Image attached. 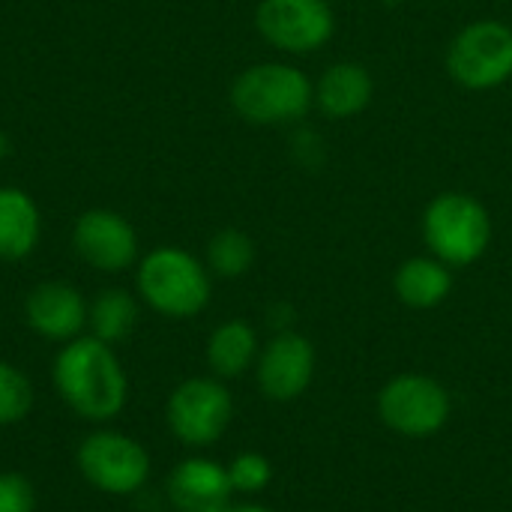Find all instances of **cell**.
<instances>
[{"label":"cell","instance_id":"cell-1","mask_svg":"<svg viewBox=\"0 0 512 512\" xmlns=\"http://www.w3.org/2000/svg\"><path fill=\"white\" fill-rule=\"evenodd\" d=\"M60 402L87 423L114 420L129 402V378L114 345L96 336L66 342L51 366Z\"/></svg>","mask_w":512,"mask_h":512},{"label":"cell","instance_id":"cell-2","mask_svg":"<svg viewBox=\"0 0 512 512\" xmlns=\"http://www.w3.org/2000/svg\"><path fill=\"white\" fill-rule=\"evenodd\" d=\"M315 105V84L291 63L267 60L243 69L231 84V108L252 126L297 123Z\"/></svg>","mask_w":512,"mask_h":512},{"label":"cell","instance_id":"cell-3","mask_svg":"<svg viewBox=\"0 0 512 512\" xmlns=\"http://www.w3.org/2000/svg\"><path fill=\"white\" fill-rule=\"evenodd\" d=\"M138 297L165 318H195L207 309L213 282L204 261L180 246H159L138 261Z\"/></svg>","mask_w":512,"mask_h":512},{"label":"cell","instance_id":"cell-4","mask_svg":"<svg viewBox=\"0 0 512 512\" xmlns=\"http://www.w3.org/2000/svg\"><path fill=\"white\" fill-rule=\"evenodd\" d=\"M423 240L450 270L471 267L492 246V216L468 192H441L423 210Z\"/></svg>","mask_w":512,"mask_h":512},{"label":"cell","instance_id":"cell-5","mask_svg":"<svg viewBox=\"0 0 512 512\" xmlns=\"http://www.w3.org/2000/svg\"><path fill=\"white\" fill-rule=\"evenodd\" d=\"M447 72L465 90H495L512 78V27L498 18L465 24L447 48Z\"/></svg>","mask_w":512,"mask_h":512},{"label":"cell","instance_id":"cell-6","mask_svg":"<svg viewBox=\"0 0 512 512\" xmlns=\"http://www.w3.org/2000/svg\"><path fill=\"white\" fill-rule=\"evenodd\" d=\"M453 414V399L447 387L420 372H402L390 378L378 393L381 423L402 438H432Z\"/></svg>","mask_w":512,"mask_h":512},{"label":"cell","instance_id":"cell-7","mask_svg":"<svg viewBox=\"0 0 512 512\" xmlns=\"http://www.w3.org/2000/svg\"><path fill=\"white\" fill-rule=\"evenodd\" d=\"M81 477L117 498L138 495L150 480V453L126 432L117 429H96L90 432L75 453Z\"/></svg>","mask_w":512,"mask_h":512},{"label":"cell","instance_id":"cell-8","mask_svg":"<svg viewBox=\"0 0 512 512\" xmlns=\"http://www.w3.org/2000/svg\"><path fill=\"white\" fill-rule=\"evenodd\" d=\"M171 435L192 450L213 447L231 426L234 399L225 381L213 378H189L177 384L165 405Z\"/></svg>","mask_w":512,"mask_h":512},{"label":"cell","instance_id":"cell-9","mask_svg":"<svg viewBox=\"0 0 512 512\" xmlns=\"http://www.w3.org/2000/svg\"><path fill=\"white\" fill-rule=\"evenodd\" d=\"M261 39L285 54H315L336 33V15L327 0H261L255 9Z\"/></svg>","mask_w":512,"mask_h":512},{"label":"cell","instance_id":"cell-10","mask_svg":"<svg viewBox=\"0 0 512 512\" xmlns=\"http://www.w3.org/2000/svg\"><path fill=\"white\" fill-rule=\"evenodd\" d=\"M72 246L78 258L99 273H123L138 264V234L117 210H84L75 219Z\"/></svg>","mask_w":512,"mask_h":512},{"label":"cell","instance_id":"cell-11","mask_svg":"<svg viewBox=\"0 0 512 512\" xmlns=\"http://www.w3.org/2000/svg\"><path fill=\"white\" fill-rule=\"evenodd\" d=\"M315 363V345L297 330H282L261 348L255 360L258 387L270 402H294L312 387Z\"/></svg>","mask_w":512,"mask_h":512},{"label":"cell","instance_id":"cell-12","mask_svg":"<svg viewBox=\"0 0 512 512\" xmlns=\"http://www.w3.org/2000/svg\"><path fill=\"white\" fill-rule=\"evenodd\" d=\"M90 303L69 282H39L24 300L27 327L48 342H72L87 330Z\"/></svg>","mask_w":512,"mask_h":512},{"label":"cell","instance_id":"cell-13","mask_svg":"<svg viewBox=\"0 0 512 512\" xmlns=\"http://www.w3.org/2000/svg\"><path fill=\"white\" fill-rule=\"evenodd\" d=\"M231 498L228 468L213 459L189 456L168 477V501L177 512H222Z\"/></svg>","mask_w":512,"mask_h":512},{"label":"cell","instance_id":"cell-14","mask_svg":"<svg viewBox=\"0 0 512 512\" xmlns=\"http://www.w3.org/2000/svg\"><path fill=\"white\" fill-rule=\"evenodd\" d=\"M375 96V81L369 69L357 60L330 63L315 81V108L330 120H351L369 108Z\"/></svg>","mask_w":512,"mask_h":512},{"label":"cell","instance_id":"cell-15","mask_svg":"<svg viewBox=\"0 0 512 512\" xmlns=\"http://www.w3.org/2000/svg\"><path fill=\"white\" fill-rule=\"evenodd\" d=\"M42 237V213L18 186H0V261H24Z\"/></svg>","mask_w":512,"mask_h":512},{"label":"cell","instance_id":"cell-16","mask_svg":"<svg viewBox=\"0 0 512 512\" xmlns=\"http://www.w3.org/2000/svg\"><path fill=\"white\" fill-rule=\"evenodd\" d=\"M393 291L402 300V306L429 312L441 306L453 291V270L438 261L435 255H417L399 264L393 276Z\"/></svg>","mask_w":512,"mask_h":512},{"label":"cell","instance_id":"cell-17","mask_svg":"<svg viewBox=\"0 0 512 512\" xmlns=\"http://www.w3.org/2000/svg\"><path fill=\"white\" fill-rule=\"evenodd\" d=\"M258 354H261L258 333L243 318H231L219 324L207 339V366L219 381H231L249 372Z\"/></svg>","mask_w":512,"mask_h":512},{"label":"cell","instance_id":"cell-18","mask_svg":"<svg viewBox=\"0 0 512 512\" xmlns=\"http://www.w3.org/2000/svg\"><path fill=\"white\" fill-rule=\"evenodd\" d=\"M138 324V300L123 291V288H105L93 297L90 303V315H87V327L90 336L117 345L123 342Z\"/></svg>","mask_w":512,"mask_h":512},{"label":"cell","instance_id":"cell-19","mask_svg":"<svg viewBox=\"0 0 512 512\" xmlns=\"http://www.w3.org/2000/svg\"><path fill=\"white\" fill-rule=\"evenodd\" d=\"M255 264V243L240 228H222L207 243V270L222 279H240Z\"/></svg>","mask_w":512,"mask_h":512},{"label":"cell","instance_id":"cell-20","mask_svg":"<svg viewBox=\"0 0 512 512\" xmlns=\"http://www.w3.org/2000/svg\"><path fill=\"white\" fill-rule=\"evenodd\" d=\"M30 408H33L30 378L18 366L0 360V429L21 423L30 414Z\"/></svg>","mask_w":512,"mask_h":512},{"label":"cell","instance_id":"cell-21","mask_svg":"<svg viewBox=\"0 0 512 512\" xmlns=\"http://www.w3.org/2000/svg\"><path fill=\"white\" fill-rule=\"evenodd\" d=\"M225 468L234 495H261L273 483V465L261 453H240Z\"/></svg>","mask_w":512,"mask_h":512},{"label":"cell","instance_id":"cell-22","mask_svg":"<svg viewBox=\"0 0 512 512\" xmlns=\"http://www.w3.org/2000/svg\"><path fill=\"white\" fill-rule=\"evenodd\" d=\"M0 512H36V492L27 477L0 471Z\"/></svg>","mask_w":512,"mask_h":512},{"label":"cell","instance_id":"cell-23","mask_svg":"<svg viewBox=\"0 0 512 512\" xmlns=\"http://www.w3.org/2000/svg\"><path fill=\"white\" fill-rule=\"evenodd\" d=\"M222 512H273L270 507H261V504H231Z\"/></svg>","mask_w":512,"mask_h":512},{"label":"cell","instance_id":"cell-24","mask_svg":"<svg viewBox=\"0 0 512 512\" xmlns=\"http://www.w3.org/2000/svg\"><path fill=\"white\" fill-rule=\"evenodd\" d=\"M3 150H6V144H3V135H0V156H3Z\"/></svg>","mask_w":512,"mask_h":512}]
</instances>
